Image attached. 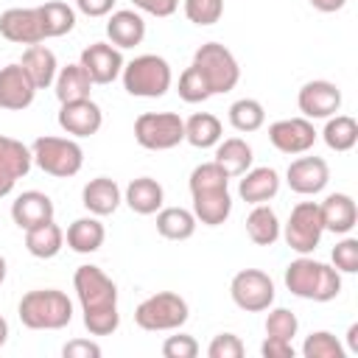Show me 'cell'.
Listing matches in <instances>:
<instances>
[{
  "mask_svg": "<svg viewBox=\"0 0 358 358\" xmlns=\"http://www.w3.org/2000/svg\"><path fill=\"white\" fill-rule=\"evenodd\" d=\"M120 201H123V193H120L117 182L109 176H95L81 190V204L90 210V215H98V218L112 215Z\"/></svg>",
  "mask_w": 358,
  "mask_h": 358,
  "instance_id": "7402d4cb",
  "label": "cell"
},
{
  "mask_svg": "<svg viewBox=\"0 0 358 358\" xmlns=\"http://www.w3.org/2000/svg\"><path fill=\"white\" fill-rule=\"evenodd\" d=\"M190 316L187 302L173 294V291H159L145 296L137 308H134V322L137 327L148 330V333H162V330H179Z\"/></svg>",
  "mask_w": 358,
  "mask_h": 358,
  "instance_id": "52a82bcc",
  "label": "cell"
},
{
  "mask_svg": "<svg viewBox=\"0 0 358 358\" xmlns=\"http://www.w3.org/2000/svg\"><path fill=\"white\" fill-rule=\"evenodd\" d=\"M3 280H6V257L0 255V285H3Z\"/></svg>",
  "mask_w": 358,
  "mask_h": 358,
  "instance_id": "816d5d0a",
  "label": "cell"
},
{
  "mask_svg": "<svg viewBox=\"0 0 358 358\" xmlns=\"http://www.w3.org/2000/svg\"><path fill=\"white\" fill-rule=\"evenodd\" d=\"M31 165H34L31 148L14 137L0 134V199L14 190V185L31 171Z\"/></svg>",
  "mask_w": 358,
  "mask_h": 358,
  "instance_id": "ac0fdd59",
  "label": "cell"
},
{
  "mask_svg": "<svg viewBox=\"0 0 358 358\" xmlns=\"http://www.w3.org/2000/svg\"><path fill=\"white\" fill-rule=\"evenodd\" d=\"M268 143L282 154H305L316 143V129L308 117H282L268 126Z\"/></svg>",
  "mask_w": 358,
  "mask_h": 358,
  "instance_id": "4fadbf2b",
  "label": "cell"
},
{
  "mask_svg": "<svg viewBox=\"0 0 358 358\" xmlns=\"http://www.w3.org/2000/svg\"><path fill=\"white\" fill-rule=\"evenodd\" d=\"M243 352H246V347L235 333H218L207 347L210 358H241Z\"/></svg>",
  "mask_w": 358,
  "mask_h": 358,
  "instance_id": "b9f144b4",
  "label": "cell"
},
{
  "mask_svg": "<svg viewBox=\"0 0 358 358\" xmlns=\"http://www.w3.org/2000/svg\"><path fill=\"white\" fill-rule=\"evenodd\" d=\"M280 232H282V224H280L277 213L268 204H255V210L246 215V235L252 238V243L271 246V243H277Z\"/></svg>",
  "mask_w": 358,
  "mask_h": 358,
  "instance_id": "1f68e13d",
  "label": "cell"
},
{
  "mask_svg": "<svg viewBox=\"0 0 358 358\" xmlns=\"http://www.w3.org/2000/svg\"><path fill=\"white\" fill-rule=\"evenodd\" d=\"M224 171L227 176H241L252 168V159H255V151L252 145L243 140V137H227V140H218L215 143V157H213Z\"/></svg>",
  "mask_w": 358,
  "mask_h": 358,
  "instance_id": "83f0119b",
  "label": "cell"
},
{
  "mask_svg": "<svg viewBox=\"0 0 358 358\" xmlns=\"http://www.w3.org/2000/svg\"><path fill=\"white\" fill-rule=\"evenodd\" d=\"M190 196H193V215L204 227H218L232 213V196H229V176L227 171L210 159L190 171Z\"/></svg>",
  "mask_w": 358,
  "mask_h": 358,
  "instance_id": "7a4b0ae2",
  "label": "cell"
},
{
  "mask_svg": "<svg viewBox=\"0 0 358 358\" xmlns=\"http://www.w3.org/2000/svg\"><path fill=\"white\" fill-rule=\"evenodd\" d=\"M280 193V173L268 165L260 168H249L246 173H241L238 182V196L246 204H266Z\"/></svg>",
  "mask_w": 358,
  "mask_h": 358,
  "instance_id": "ffe728a7",
  "label": "cell"
},
{
  "mask_svg": "<svg viewBox=\"0 0 358 358\" xmlns=\"http://www.w3.org/2000/svg\"><path fill=\"white\" fill-rule=\"evenodd\" d=\"M62 246H64V232L56 221H45V224L25 229V249L39 260L56 257L62 252Z\"/></svg>",
  "mask_w": 358,
  "mask_h": 358,
  "instance_id": "f1b7e54d",
  "label": "cell"
},
{
  "mask_svg": "<svg viewBox=\"0 0 358 358\" xmlns=\"http://www.w3.org/2000/svg\"><path fill=\"white\" fill-rule=\"evenodd\" d=\"M260 355L263 358H294L296 350L288 338H277V336H266V341L260 344Z\"/></svg>",
  "mask_w": 358,
  "mask_h": 358,
  "instance_id": "f6af8a7d",
  "label": "cell"
},
{
  "mask_svg": "<svg viewBox=\"0 0 358 358\" xmlns=\"http://www.w3.org/2000/svg\"><path fill=\"white\" fill-rule=\"evenodd\" d=\"M134 140L148 151H168L185 140V120L176 112H143L134 120Z\"/></svg>",
  "mask_w": 358,
  "mask_h": 358,
  "instance_id": "9c48e42d",
  "label": "cell"
},
{
  "mask_svg": "<svg viewBox=\"0 0 358 358\" xmlns=\"http://www.w3.org/2000/svg\"><path fill=\"white\" fill-rule=\"evenodd\" d=\"M285 182L299 196H316L327 187L330 168L322 157H296L285 171Z\"/></svg>",
  "mask_w": 358,
  "mask_h": 358,
  "instance_id": "9a60e30c",
  "label": "cell"
},
{
  "mask_svg": "<svg viewBox=\"0 0 358 358\" xmlns=\"http://www.w3.org/2000/svg\"><path fill=\"white\" fill-rule=\"evenodd\" d=\"M36 11H39V20H42L45 39L64 36L76 28V8L67 6L64 0H48L42 6H36Z\"/></svg>",
  "mask_w": 358,
  "mask_h": 358,
  "instance_id": "d6a6232c",
  "label": "cell"
},
{
  "mask_svg": "<svg viewBox=\"0 0 358 358\" xmlns=\"http://www.w3.org/2000/svg\"><path fill=\"white\" fill-rule=\"evenodd\" d=\"M280 235L285 238V243H288L296 255H310V252H316V246L322 243V235H324V224H322L319 204H316V201H299V204L291 210V215H288V221H285V227H282Z\"/></svg>",
  "mask_w": 358,
  "mask_h": 358,
  "instance_id": "30bf717a",
  "label": "cell"
},
{
  "mask_svg": "<svg viewBox=\"0 0 358 358\" xmlns=\"http://www.w3.org/2000/svg\"><path fill=\"white\" fill-rule=\"evenodd\" d=\"M176 92H179V98H182L185 103H201V101H207V98L213 95V92H210V84L204 81V76L199 73L196 64L185 67V73L179 76Z\"/></svg>",
  "mask_w": 358,
  "mask_h": 358,
  "instance_id": "74e56055",
  "label": "cell"
},
{
  "mask_svg": "<svg viewBox=\"0 0 358 358\" xmlns=\"http://www.w3.org/2000/svg\"><path fill=\"white\" fill-rule=\"evenodd\" d=\"M162 355L165 358H196L199 355V341L187 333L168 336L165 344H162Z\"/></svg>",
  "mask_w": 358,
  "mask_h": 358,
  "instance_id": "7bdbcfd3",
  "label": "cell"
},
{
  "mask_svg": "<svg viewBox=\"0 0 358 358\" xmlns=\"http://www.w3.org/2000/svg\"><path fill=\"white\" fill-rule=\"evenodd\" d=\"M333 257V268L338 274H355L358 271V241L355 238H344L333 246L330 252Z\"/></svg>",
  "mask_w": 358,
  "mask_h": 358,
  "instance_id": "60d3db41",
  "label": "cell"
},
{
  "mask_svg": "<svg viewBox=\"0 0 358 358\" xmlns=\"http://www.w3.org/2000/svg\"><path fill=\"white\" fill-rule=\"evenodd\" d=\"M6 341H8V322L0 316V347H3Z\"/></svg>",
  "mask_w": 358,
  "mask_h": 358,
  "instance_id": "f907efd6",
  "label": "cell"
},
{
  "mask_svg": "<svg viewBox=\"0 0 358 358\" xmlns=\"http://www.w3.org/2000/svg\"><path fill=\"white\" fill-rule=\"evenodd\" d=\"M64 358H101V344L90 341V338H73L62 347Z\"/></svg>",
  "mask_w": 358,
  "mask_h": 358,
  "instance_id": "ee69618b",
  "label": "cell"
},
{
  "mask_svg": "<svg viewBox=\"0 0 358 358\" xmlns=\"http://www.w3.org/2000/svg\"><path fill=\"white\" fill-rule=\"evenodd\" d=\"M308 3H310L316 11H322V14H333V11H341L347 0H308Z\"/></svg>",
  "mask_w": 358,
  "mask_h": 358,
  "instance_id": "c3c4849f",
  "label": "cell"
},
{
  "mask_svg": "<svg viewBox=\"0 0 358 358\" xmlns=\"http://www.w3.org/2000/svg\"><path fill=\"white\" fill-rule=\"evenodd\" d=\"M229 123L235 131H257L263 123H266V109L260 101L255 98H238L232 106H229Z\"/></svg>",
  "mask_w": 358,
  "mask_h": 358,
  "instance_id": "d590c367",
  "label": "cell"
},
{
  "mask_svg": "<svg viewBox=\"0 0 358 358\" xmlns=\"http://www.w3.org/2000/svg\"><path fill=\"white\" fill-rule=\"evenodd\" d=\"M22 70L28 73V78L34 81L36 90H48L53 81H56V73H59V62H56V53L48 48V45H28L22 59H20Z\"/></svg>",
  "mask_w": 358,
  "mask_h": 358,
  "instance_id": "d4e9b609",
  "label": "cell"
},
{
  "mask_svg": "<svg viewBox=\"0 0 358 358\" xmlns=\"http://www.w3.org/2000/svg\"><path fill=\"white\" fill-rule=\"evenodd\" d=\"M296 106H299L302 117H308V120H327L330 115H336L341 109V90L324 78L308 81V84H302V90L296 95Z\"/></svg>",
  "mask_w": 358,
  "mask_h": 358,
  "instance_id": "7c38bea8",
  "label": "cell"
},
{
  "mask_svg": "<svg viewBox=\"0 0 358 358\" xmlns=\"http://www.w3.org/2000/svg\"><path fill=\"white\" fill-rule=\"evenodd\" d=\"M299 330V319L294 310L288 308H271L268 316H266V336H277V338H288L294 341Z\"/></svg>",
  "mask_w": 358,
  "mask_h": 358,
  "instance_id": "f35d334b",
  "label": "cell"
},
{
  "mask_svg": "<svg viewBox=\"0 0 358 358\" xmlns=\"http://www.w3.org/2000/svg\"><path fill=\"white\" fill-rule=\"evenodd\" d=\"M131 3H134V8L154 14V17H171L179 8V0H131Z\"/></svg>",
  "mask_w": 358,
  "mask_h": 358,
  "instance_id": "bcb514c9",
  "label": "cell"
},
{
  "mask_svg": "<svg viewBox=\"0 0 358 358\" xmlns=\"http://www.w3.org/2000/svg\"><path fill=\"white\" fill-rule=\"evenodd\" d=\"M120 78H123V90L134 98H162L171 90L173 73L162 56L143 53L123 64Z\"/></svg>",
  "mask_w": 358,
  "mask_h": 358,
  "instance_id": "5b68a950",
  "label": "cell"
},
{
  "mask_svg": "<svg viewBox=\"0 0 358 358\" xmlns=\"http://www.w3.org/2000/svg\"><path fill=\"white\" fill-rule=\"evenodd\" d=\"M229 296L246 313L268 310L274 302V280L260 268H241L229 282Z\"/></svg>",
  "mask_w": 358,
  "mask_h": 358,
  "instance_id": "8fae6325",
  "label": "cell"
},
{
  "mask_svg": "<svg viewBox=\"0 0 358 358\" xmlns=\"http://www.w3.org/2000/svg\"><path fill=\"white\" fill-rule=\"evenodd\" d=\"M224 14V0H185V17L193 25H215Z\"/></svg>",
  "mask_w": 358,
  "mask_h": 358,
  "instance_id": "ab89813d",
  "label": "cell"
},
{
  "mask_svg": "<svg viewBox=\"0 0 358 358\" xmlns=\"http://www.w3.org/2000/svg\"><path fill=\"white\" fill-rule=\"evenodd\" d=\"M78 64L87 70L92 84H112L120 76L126 62H123L120 48H115L112 42H92L90 48L81 50Z\"/></svg>",
  "mask_w": 358,
  "mask_h": 358,
  "instance_id": "5bb4252c",
  "label": "cell"
},
{
  "mask_svg": "<svg viewBox=\"0 0 358 358\" xmlns=\"http://www.w3.org/2000/svg\"><path fill=\"white\" fill-rule=\"evenodd\" d=\"M123 201L131 207V213L137 215H154L162 201H165V190L157 179L151 176H137L126 185V193H123Z\"/></svg>",
  "mask_w": 358,
  "mask_h": 358,
  "instance_id": "484cf974",
  "label": "cell"
},
{
  "mask_svg": "<svg viewBox=\"0 0 358 358\" xmlns=\"http://www.w3.org/2000/svg\"><path fill=\"white\" fill-rule=\"evenodd\" d=\"M347 344H350V352H358V324H350V330H347Z\"/></svg>",
  "mask_w": 358,
  "mask_h": 358,
  "instance_id": "681fc988",
  "label": "cell"
},
{
  "mask_svg": "<svg viewBox=\"0 0 358 358\" xmlns=\"http://www.w3.org/2000/svg\"><path fill=\"white\" fill-rule=\"evenodd\" d=\"M193 64L199 67V73H201L204 81L210 84V92H213V95L229 92V90H235V84L241 81L238 59H235L232 50L224 48L221 42H204V45L193 53Z\"/></svg>",
  "mask_w": 358,
  "mask_h": 358,
  "instance_id": "ba28073f",
  "label": "cell"
},
{
  "mask_svg": "<svg viewBox=\"0 0 358 358\" xmlns=\"http://www.w3.org/2000/svg\"><path fill=\"white\" fill-rule=\"evenodd\" d=\"M221 137H224V129L213 112H196L185 120V140L193 148H213Z\"/></svg>",
  "mask_w": 358,
  "mask_h": 358,
  "instance_id": "836d02e7",
  "label": "cell"
},
{
  "mask_svg": "<svg viewBox=\"0 0 358 358\" xmlns=\"http://www.w3.org/2000/svg\"><path fill=\"white\" fill-rule=\"evenodd\" d=\"M319 213H322L324 232H336V235L352 232V227L358 221V207H355L352 196H347V193H330L319 204Z\"/></svg>",
  "mask_w": 358,
  "mask_h": 358,
  "instance_id": "cb8c5ba5",
  "label": "cell"
},
{
  "mask_svg": "<svg viewBox=\"0 0 358 358\" xmlns=\"http://www.w3.org/2000/svg\"><path fill=\"white\" fill-rule=\"evenodd\" d=\"M53 87H56V98H59V103L81 101V98H90V92H92V78H90L87 70L76 62V64L59 67Z\"/></svg>",
  "mask_w": 358,
  "mask_h": 358,
  "instance_id": "f546056e",
  "label": "cell"
},
{
  "mask_svg": "<svg viewBox=\"0 0 358 358\" xmlns=\"http://www.w3.org/2000/svg\"><path fill=\"white\" fill-rule=\"evenodd\" d=\"M103 238H106V229L103 224L98 221V215H84V218H76L67 232H64V241L73 252L78 255H92L103 246Z\"/></svg>",
  "mask_w": 358,
  "mask_h": 358,
  "instance_id": "4316f807",
  "label": "cell"
},
{
  "mask_svg": "<svg viewBox=\"0 0 358 358\" xmlns=\"http://www.w3.org/2000/svg\"><path fill=\"white\" fill-rule=\"evenodd\" d=\"M53 201L50 196L39 193V190H25L14 199L11 204V221L20 227V229H31L36 224H45V221H53Z\"/></svg>",
  "mask_w": 358,
  "mask_h": 358,
  "instance_id": "44dd1931",
  "label": "cell"
},
{
  "mask_svg": "<svg viewBox=\"0 0 358 358\" xmlns=\"http://www.w3.org/2000/svg\"><path fill=\"white\" fill-rule=\"evenodd\" d=\"M302 355L305 358H344L347 350H344V344L330 330H316V333H310L305 338Z\"/></svg>",
  "mask_w": 358,
  "mask_h": 358,
  "instance_id": "8d00e7d4",
  "label": "cell"
},
{
  "mask_svg": "<svg viewBox=\"0 0 358 358\" xmlns=\"http://www.w3.org/2000/svg\"><path fill=\"white\" fill-rule=\"evenodd\" d=\"M59 126L70 137H92L103 126V112H101V106L92 98L67 101L59 109Z\"/></svg>",
  "mask_w": 358,
  "mask_h": 358,
  "instance_id": "e0dca14e",
  "label": "cell"
},
{
  "mask_svg": "<svg viewBox=\"0 0 358 358\" xmlns=\"http://www.w3.org/2000/svg\"><path fill=\"white\" fill-rule=\"evenodd\" d=\"M76 8L87 17H106L115 8V0H76Z\"/></svg>",
  "mask_w": 358,
  "mask_h": 358,
  "instance_id": "7dc6e473",
  "label": "cell"
},
{
  "mask_svg": "<svg viewBox=\"0 0 358 358\" xmlns=\"http://www.w3.org/2000/svg\"><path fill=\"white\" fill-rule=\"evenodd\" d=\"M106 36L120 50L123 48H137L145 39V20L131 8L112 11L109 20H106Z\"/></svg>",
  "mask_w": 358,
  "mask_h": 358,
  "instance_id": "603a6c76",
  "label": "cell"
},
{
  "mask_svg": "<svg viewBox=\"0 0 358 358\" xmlns=\"http://www.w3.org/2000/svg\"><path fill=\"white\" fill-rule=\"evenodd\" d=\"M34 98H36V87L20 62L0 67V109L22 112L34 103Z\"/></svg>",
  "mask_w": 358,
  "mask_h": 358,
  "instance_id": "2e32d148",
  "label": "cell"
},
{
  "mask_svg": "<svg viewBox=\"0 0 358 358\" xmlns=\"http://www.w3.org/2000/svg\"><path fill=\"white\" fill-rule=\"evenodd\" d=\"M322 140L330 151H350L358 143V123L350 115H330L324 129H322Z\"/></svg>",
  "mask_w": 358,
  "mask_h": 358,
  "instance_id": "e575fe53",
  "label": "cell"
},
{
  "mask_svg": "<svg viewBox=\"0 0 358 358\" xmlns=\"http://www.w3.org/2000/svg\"><path fill=\"white\" fill-rule=\"evenodd\" d=\"M73 288L81 302L84 327L90 336H112L120 327L115 280L98 266H78L73 274Z\"/></svg>",
  "mask_w": 358,
  "mask_h": 358,
  "instance_id": "6da1fadb",
  "label": "cell"
},
{
  "mask_svg": "<svg viewBox=\"0 0 358 358\" xmlns=\"http://www.w3.org/2000/svg\"><path fill=\"white\" fill-rule=\"evenodd\" d=\"M17 313L28 330H62L73 322V302L59 288H36L22 294Z\"/></svg>",
  "mask_w": 358,
  "mask_h": 358,
  "instance_id": "277c9868",
  "label": "cell"
},
{
  "mask_svg": "<svg viewBox=\"0 0 358 358\" xmlns=\"http://www.w3.org/2000/svg\"><path fill=\"white\" fill-rule=\"evenodd\" d=\"M0 34L17 45L45 42V31H42V20H39L36 6L34 8H6L0 14Z\"/></svg>",
  "mask_w": 358,
  "mask_h": 358,
  "instance_id": "d6986e66",
  "label": "cell"
},
{
  "mask_svg": "<svg viewBox=\"0 0 358 358\" xmlns=\"http://www.w3.org/2000/svg\"><path fill=\"white\" fill-rule=\"evenodd\" d=\"M31 157L39 165V171L56 179H70L84 165V151L73 137H53V134L36 137L31 145Z\"/></svg>",
  "mask_w": 358,
  "mask_h": 358,
  "instance_id": "8992f818",
  "label": "cell"
},
{
  "mask_svg": "<svg viewBox=\"0 0 358 358\" xmlns=\"http://www.w3.org/2000/svg\"><path fill=\"white\" fill-rule=\"evenodd\" d=\"M285 288L299 299L330 302L341 294V274L322 260L299 255L285 266Z\"/></svg>",
  "mask_w": 358,
  "mask_h": 358,
  "instance_id": "3957f363",
  "label": "cell"
},
{
  "mask_svg": "<svg viewBox=\"0 0 358 358\" xmlns=\"http://www.w3.org/2000/svg\"><path fill=\"white\" fill-rule=\"evenodd\" d=\"M196 215L185 207H159L157 210V232L168 241H187L196 232Z\"/></svg>",
  "mask_w": 358,
  "mask_h": 358,
  "instance_id": "4dcf8cb0",
  "label": "cell"
}]
</instances>
